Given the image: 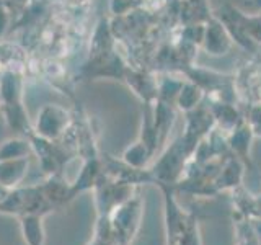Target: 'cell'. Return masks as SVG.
Here are the masks:
<instances>
[{
  "label": "cell",
  "instance_id": "1",
  "mask_svg": "<svg viewBox=\"0 0 261 245\" xmlns=\"http://www.w3.org/2000/svg\"><path fill=\"white\" fill-rule=\"evenodd\" d=\"M54 211L56 209L46 200L39 185L16 186L10 190L7 198L0 203V214L15 217H21L27 214H39L46 217Z\"/></svg>",
  "mask_w": 261,
  "mask_h": 245
},
{
  "label": "cell",
  "instance_id": "2",
  "mask_svg": "<svg viewBox=\"0 0 261 245\" xmlns=\"http://www.w3.org/2000/svg\"><path fill=\"white\" fill-rule=\"evenodd\" d=\"M0 102L4 105L8 126L28 136L31 129L21 105V80L12 70H7L0 76Z\"/></svg>",
  "mask_w": 261,
  "mask_h": 245
},
{
  "label": "cell",
  "instance_id": "3",
  "mask_svg": "<svg viewBox=\"0 0 261 245\" xmlns=\"http://www.w3.org/2000/svg\"><path fill=\"white\" fill-rule=\"evenodd\" d=\"M31 144V149L38 155L41 170L49 175H59L62 174V168L73 159L77 152H72L69 147L59 144L57 141L41 137L36 133H31L27 136Z\"/></svg>",
  "mask_w": 261,
  "mask_h": 245
},
{
  "label": "cell",
  "instance_id": "4",
  "mask_svg": "<svg viewBox=\"0 0 261 245\" xmlns=\"http://www.w3.org/2000/svg\"><path fill=\"white\" fill-rule=\"evenodd\" d=\"M142 214V204L139 198H129L118 208H114L110 214L111 226L116 234L118 245H127L134 237L139 220Z\"/></svg>",
  "mask_w": 261,
  "mask_h": 245
},
{
  "label": "cell",
  "instance_id": "5",
  "mask_svg": "<svg viewBox=\"0 0 261 245\" xmlns=\"http://www.w3.org/2000/svg\"><path fill=\"white\" fill-rule=\"evenodd\" d=\"M93 190L98 216H110L114 208H118L119 204L130 198L133 185L116 182V180H111L110 177L101 174Z\"/></svg>",
  "mask_w": 261,
  "mask_h": 245
},
{
  "label": "cell",
  "instance_id": "6",
  "mask_svg": "<svg viewBox=\"0 0 261 245\" xmlns=\"http://www.w3.org/2000/svg\"><path fill=\"white\" fill-rule=\"evenodd\" d=\"M70 114L59 105H46L38 114L35 133L41 137L57 141L70 128Z\"/></svg>",
  "mask_w": 261,
  "mask_h": 245
},
{
  "label": "cell",
  "instance_id": "7",
  "mask_svg": "<svg viewBox=\"0 0 261 245\" xmlns=\"http://www.w3.org/2000/svg\"><path fill=\"white\" fill-rule=\"evenodd\" d=\"M163 193H165V214H167V229H168V243H176L179 237L185 232L188 226V220L191 216L183 214V211L179 209L173 198V190L170 185L160 183L159 185Z\"/></svg>",
  "mask_w": 261,
  "mask_h": 245
},
{
  "label": "cell",
  "instance_id": "8",
  "mask_svg": "<svg viewBox=\"0 0 261 245\" xmlns=\"http://www.w3.org/2000/svg\"><path fill=\"white\" fill-rule=\"evenodd\" d=\"M103 174V160L100 157H93V159H87L84 167H82L80 174L77 180L70 185V196L72 200L77 198L80 193L93 190L98 178Z\"/></svg>",
  "mask_w": 261,
  "mask_h": 245
},
{
  "label": "cell",
  "instance_id": "9",
  "mask_svg": "<svg viewBox=\"0 0 261 245\" xmlns=\"http://www.w3.org/2000/svg\"><path fill=\"white\" fill-rule=\"evenodd\" d=\"M70 185L62 178V174L59 175H49L43 183H39L41 190H43L46 200L51 203V206L57 211L67 203L72 201L70 196Z\"/></svg>",
  "mask_w": 261,
  "mask_h": 245
},
{
  "label": "cell",
  "instance_id": "10",
  "mask_svg": "<svg viewBox=\"0 0 261 245\" xmlns=\"http://www.w3.org/2000/svg\"><path fill=\"white\" fill-rule=\"evenodd\" d=\"M30 159H10V160H0V185L13 190L16 186H21L24 178L28 175Z\"/></svg>",
  "mask_w": 261,
  "mask_h": 245
},
{
  "label": "cell",
  "instance_id": "11",
  "mask_svg": "<svg viewBox=\"0 0 261 245\" xmlns=\"http://www.w3.org/2000/svg\"><path fill=\"white\" fill-rule=\"evenodd\" d=\"M43 219L44 216H39V214H27V216L18 217L21 235L27 245H44L46 232H44Z\"/></svg>",
  "mask_w": 261,
  "mask_h": 245
},
{
  "label": "cell",
  "instance_id": "12",
  "mask_svg": "<svg viewBox=\"0 0 261 245\" xmlns=\"http://www.w3.org/2000/svg\"><path fill=\"white\" fill-rule=\"evenodd\" d=\"M31 152H33V149H31L28 137L27 139H23V137L7 139L5 142L0 144V160L28 157Z\"/></svg>",
  "mask_w": 261,
  "mask_h": 245
},
{
  "label": "cell",
  "instance_id": "13",
  "mask_svg": "<svg viewBox=\"0 0 261 245\" xmlns=\"http://www.w3.org/2000/svg\"><path fill=\"white\" fill-rule=\"evenodd\" d=\"M240 178H242L240 163L232 159L224 167L222 174L214 178V186H216V190H220V188H227V186H235V185H239Z\"/></svg>",
  "mask_w": 261,
  "mask_h": 245
},
{
  "label": "cell",
  "instance_id": "14",
  "mask_svg": "<svg viewBox=\"0 0 261 245\" xmlns=\"http://www.w3.org/2000/svg\"><path fill=\"white\" fill-rule=\"evenodd\" d=\"M152 155V151L147 147L142 141L141 142H136L133 147L124 152V162L129 163L130 167H136V168H142L149 157Z\"/></svg>",
  "mask_w": 261,
  "mask_h": 245
},
{
  "label": "cell",
  "instance_id": "15",
  "mask_svg": "<svg viewBox=\"0 0 261 245\" xmlns=\"http://www.w3.org/2000/svg\"><path fill=\"white\" fill-rule=\"evenodd\" d=\"M176 245H201L198 235V224H196L194 216H191L190 220H188V226L181 237H179V240L176 242Z\"/></svg>",
  "mask_w": 261,
  "mask_h": 245
},
{
  "label": "cell",
  "instance_id": "16",
  "mask_svg": "<svg viewBox=\"0 0 261 245\" xmlns=\"http://www.w3.org/2000/svg\"><path fill=\"white\" fill-rule=\"evenodd\" d=\"M250 129L247 128H242L239 129L237 133L233 134V139H232V145L233 149L239 152L240 155H245L247 154V147H248V141H250Z\"/></svg>",
  "mask_w": 261,
  "mask_h": 245
},
{
  "label": "cell",
  "instance_id": "17",
  "mask_svg": "<svg viewBox=\"0 0 261 245\" xmlns=\"http://www.w3.org/2000/svg\"><path fill=\"white\" fill-rule=\"evenodd\" d=\"M7 23H8V16H7V10H5V7L4 4L0 2V35L5 31L7 28Z\"/></svg>",
  "mask_w": 261,
  "mask_h": 245
},
{
  "label": "cell",
  "instance_id": "18",
  "mask_svg": "<svg viewBox=\"0 0 261 245\" xmlns=\"http://www.w3.org/2000/svg\"><path fill=\"white\" fill-rule=\"evenodd\" d=\"M251 226H253V231H255V234H256L258 245H261V220L259 219H255L251 223Z\"/></svg>",
  "mask_w": 261,
  "mask_h": 245
},
{
  "label": "cell",
  "instance_id": "19",
  "mask_svg": "<svg viewBox=\"0 0 261 245\" xmlns=\"http://www.w3.org/2000/svg\"><path fill=\"white\" fill-rule=\"evenodd\" d=\"M10 193V190H8V188H5V186H2L0 185V203H2L5 198H7V194Z\"/></svg>",
  "mask_w": 261,
  "mask_h": 245
},
{
  "label": "cell",
  "instance_id": "20",
  "mask_svg": "<svg viewBox=\"0 0 261 245\" xmlns=\"http://www.w3.org/2000/svg\"><path fill=\"white\" fill-rule=\"evenodd\" d=\"M88 245H105V243H101V242H98V240H95V239H93V240L90 242Z\"/></svg>",
  "mask_w": 261,
  "mask_h": 245
},
{
  "label": "cell",
  "instance_id": "21",
  "mask_svg": "<svg viewBox=\"0 0 261 245\" xmlns=\"http://www.w3.org/2000/svg\"><path fill=\"white\" fill-rule=\"evenodd\" d=\"M255 4H256V7H261V0H255Z\"/></svg>",
  "mask_w": 261,
  "mask_h": 245
},
{
  "label": "cell",
  "instance_id": "22",
  "mask_svg": "<svg viewBox=\"0 0 261 245\" xmlns=\"http://www.w3.org/2000/svg\"><path fill=\"white\" fill-rule=\"evenodd\" d=\"M168 245H176V243H168Z\"/></svg>",
  "mask_w": 261,
  "mask_h": 245
},
{
  "label": "cell",
  "instance_id": "23",
  "mask_svg": "<svg viewBox=\"0 0 261 245\" xmlns=\"http://www.w3.org/2000/svg\"><path fill=\"white\" fill-rule=\"evenodd\" d=\"M0 76H2V74H0Z\"/></svg>",
  "mask_w": 261,
  "mask_h": 245
}]
</instances>
